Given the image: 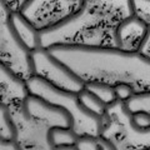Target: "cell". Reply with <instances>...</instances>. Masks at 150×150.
<instances>
[{"mask_svg": "<svg viewBox=\"0 0 150 150\" xmlns=\"http://www.w3.org/2000/svg\"><path fill=\"white\" fill-rule=\"evenodd\" d=\"M149 33V24L137 16L131 15L124 19L116 26L115 39L118 48L125 51H137L140 41Z\"/></svg>", "mask_w": 150, "mask_h": 150, "instance_id": "obj_6", "label": "cell"}, {"mask_svg": "<svg viewBox=\"0 0 150 150\" xmlns=\"http://www.w3.org/2000/svg\"><path fill=\"white\" fill-rule=\"evenodd\" d=\"M76 96H78L79 104H80L84 111H86L88 114L95 116V118L104 119V116L106 114V106L95 95H93L90 91L83 89Z\"/></svg>", "mask_w": 150, "mask_h": 150, "instance_id": "obj_9", "label": "cell"}, {"mask_svg": "<svg viewBox=\"0 0 150 150\" xmlns=\"http://www.w3.org/2000/svg\"><path fill=\"white\" fill-rule=\"evenodd\" d=\"M0 139L18 140V128L11 118L10 109L0 104Z\"/></svg>", "mask_w": 150, "mask_h": 150, "instance_id": "obj_10", "label": "cell"}, {"mask_svg": "<svg viewBox=\"0 0 150 150\" xmlns=\"http://www.w3.org/2000/svg\"><path fill=\"white\" fill-rule=\"evenodd\" d=\"M149 39H150V34L148 33L143 38V40L140 41V44L137 49V53L139 55L144 56V58L146 59H150V50H149Z\"/></svg>", "mask_w": 150, "mask_h": 150, "instance_id": "obj_16", "label": "cell"}, {"mask_svg": "<svg viewBox=\"0 0 150 150\" xmlns=\"http://www.w3.org/2000/svg\"><path fill=\"white\" fill-rule=\"evenodd\" d=\"M51 150H78L76 146H65V148H56V149H51Z\"/></svg>", "mask_w": 150, "mask_h": 150, "instance_id": "obj_19", "label": "cell"}, {"mask_svg": "<svg viewBox=\"0 0 150 150\" xmlns=\"http://www.w3.org/2000/svg\"><path fill=\"white\" fill-rule=\"evenodd\" d=\"M75 146L78 150H99L96 140L93 138H79Z\"/></svg>", "mask_w": 150, "mask_h": 150, "instance_id": "obj_15", "label": "cell"}, {"mask_svg": "<svg viewBox=\"0 0 150 150\" xmlns=\"http://www.w3.org/2000/svg\"><path fill=\"white\" fill-rule=\"evenodd\" d=\"M0 150H23L16 140L0 139Z\"/></svg>", "mask_w": 150, "mask_h": 150, "instance_id": "obj_18", "label": "cell"}, {"mask_svg": "<svg viewBox=\"0 0 150 150\" xmlns=\"http://www.w3.org/2000/svg\"><path fill=\"white\" fill-rule=\"evenodd\" d=\"M23 114L26 119L35 120L49 128H73V120L64 109L51 105L36 95L29 94L21 104Z\"/></svg>", "mask_w": 150, "mask_h": 150, "instance_id": "obj_4", "label": "cell"}, {"mask_svg": "<svg viewBox=\"0 0 150 150\" xmlns=\"http://www.w3.org/2000/svg\"><path fill=\"white\" fill-rule=\"evenodd\" d=\"M45 49L84 83H126L137 93L149 91L150 59L137 51L84 44H51Z\"/></svg>", "mask_w": 150, "mask_h": 150, "instance_id": "obj_1", "label": "cell"}, {"mask_svg": "<svg viewBox=\"0 0 150 150\" xmlns=\"http://www.w3.org/2000/svg\"><path fill=\"white\" fill-rule=\"evenodd\" d=\"M29 58L31 75L39 76L50 85L75 95L84 89L85 83L49 54L45 48L31 51L29 53Z\"/></svg>", "mask_w": 150, "mask_h": 150, "instance_id": "obj_3", "label": "cell"}, {"mask_svg": "<svg viewBox=\"0 0 150 150\" xmlns=\"http://www.w3.org/2000/svg\"><path fill=\"white\" fill-rule=\"evenodd\" d=\"M124 108L126 114L134 112H150V94L149 91L135 93L124 103Z\"/></svg>", "mask_w": 150, "mask_h": 150, "instance_id": "obj_12", "label": "cell"}, {"mask_svg": "<svg viewBox=\"0 0 150 150\" xmlns=\"http://www.w3.org/2000/svg\"><path fill=\"white\" fill-rule=\"evenodd\" d=\"M144 150H150V149H149V148H145V149H144Z\"/></svg>", "mask_w": 150, "mask_h": 150, "instance_id": "obj_20", "label": "cell"}, {"mask_svg": "<svg viewBox=\"0 0 150 150\" xmlns=\"http://www.w3.org/2000/svg\"><path fill=\"white\" fill-rule=\"evenodd\" d=\"M84 89L90 91L93 95H95L106 108L112 105L116 101L114 88L110 85H106V84L103 83H85Z\"/></svg>", "mask_w": 150, "mask_h": 150, "instance_id": "obj_11", "label": "cell"}, {"mask_svg": "<svg viewBox=\"0 0 150 150\" xmlns=\"http://www.w3.org/2000/svg\"><path fill=\"white\" fill-rule=\"evenodd\" d=\"M96 144H98V149L99 150H118V148L114 145V143L110 142L109 139H105V138H96Z\"/></svg>", "mask_w": 150, "mask_h": 150, "instance_id": "obj_17", "label": "cell"}, {"mask_svg": "<svg viewBox=\"0 0 150 150\" xmlns=\"http://www.w3.org/2000/svg\"><path fill=\"white\" fill-rule=\"evenodd\" d=\"M25 84L29 94L39 96L46 103L62 108L68 112L73 120L71 129L78 138L96 139L101 137L104 130V121L84 111L75 94L60 90L35 75L28 78Z\"/></svg>", "mask_w": 150, "mask_h": 150, "instance_id": "obj_2", "label": "cell"}, {"mask_svg": "<svg viewBox=\"0 0 150 150\" xmlns=\"http://www.w3.org/2000/svg\"><path fill=\"white\" fill-rule=\"evenodd\" d=\"M0 89H1V95L6 96L14 104L21 105L24 99L29 95L24 79H20L1 62H0Z\"/></svg>", "mask_w": 150, "mask_h": 150, "instance_id": "obj_7", "label": "cell"}, {"mask_svg": "<svg viewBox=\"0 0 150 150\" xmlns=\"http://www.w3.org/2000/svg\"><path fill=\"white\" fill-rule=\"evenodd\" d=\"M78 137L71 128H49L46 131V142L51 149L75 146L78 143Z\"/></svg>", "mask_w": 150, "mask_h": 150, "instance_id": "obj_8", "label": "cell"}, {"mask_svg": "<svg viewBox=\"0 0 150 150\" xmlns=\"http://www.w3.org/2000/svg\"><path fill=\"white\" fill-rule=\"evenodd\" d=\"M114 88V94H115V99L116 101H123L125 103L126 100L129 99L130 96H133L135 93V89L130 85V84H126V83H119L116 84Z\"/></svg>", "mask_w": 150, "mask_h": 150, "instance_id": "obj_14", "label": "cell"}, {"mask_svg": "<svg viewBox=\"0 0 150 150\" xmlns=\"http://www.w3.org/2000/svg\"><path fill=\"white\" fill-rule=\"evenodd\" d=\"M8 25L18 44L26 53H31L41 48L40 31L35 29V26L25 18L24 14L18 10L10 11L8 15Z\"/></svg>", "mask_w": 150, "mask_h": 150, "instance_id": "obj_5", "label": "cell"}, {"mask_svg": "<svg viewBox=\"0 0 150 150\" xmlns=\"http://www.w3.org/2000/svg\"><path fill=\"white\" fill-rule=\"evenodd\" d=\"M129 116L133 129L140 133H148L150 129V112H134Z\"/></svg>", "mask_w": 150, "mask_h": 150, "instance_id": "obj_13", "label": "cell"}]
</instances>
